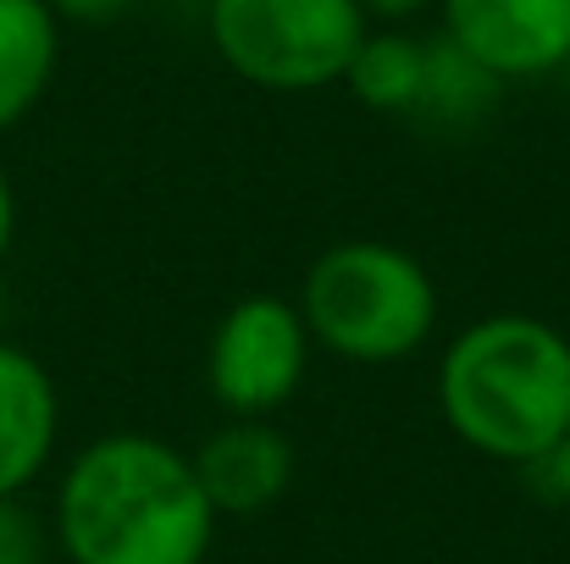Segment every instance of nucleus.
<instances>
[{"mask_svg":"<svg viewBox=\"0 0 570 564\" xmlns=\"http://www.w3.org/2000/svg\"><path fill=\"white\" fill-rule=\"evenodd\" d=\"M0 564H39V532L22 504H0Z\"/></svg>","mask_w":570,"mask_h":564,"instance_id":"12","label":"nucleus"},{"mask_svg":"<svg viewBox=\"0 0 570 564\" xmlns=\"http://www.w3.org/2000/svg\"><path fill=\"white\" fill-rule=\"evenodd\" d=\"M560 83H566V100H570V56H566V67H560Z\"/></svg>","mask_w":570,"mask_h":564,"instance_id":"17","label":"nucleus"},{"mask_svg":"<svg viewBox=\"0 0 570 564\" xmlns=\"http://www.w3.org/2000/svg\"><path fill=\"white\" fill-rule=\"evenodd\" d=\"M61 17L45 0H0V133H11L56 83Z\"/></svg>","mask_w":570,"mask_h":564,"instance_id":"9","label":"nucleus"},{"mask_svg":"<svg viewBox=\"0 0 570 564\" xmlns=\"http://www.w3.org/2000/svg\"><path fill=\"white\" fill-rule=\"evenodd\" d=\"M56 543L67 564H205L216 509L189 454L156 432H106L56 482Z\"/></svg>","mask_w":570,"mask_h":564,"instance_id":"1","label":"nucleus"},{"mask_svg":"<svg viewBox=\"0 0 570 564\" xmlns=\"http://www.w3.org/2000/svg\"><path fill=\"white\" fill-rule=\"evenodd\" d=\"M532 487H538V498H549L554 509L570 515V432L532 465Z\"/></svg>","mask_w":570,"mask_h":564,"instance_id":"13","label":"nucleus"},{"mask_svg":"<svg viewBox=\"0 0 570 564\" xmlns=\"http://www.w3.org/2000/svg\"><path fill=\"white\" fill-rule=\"evenodd\" d=\"M194 476L222 515H261L272 509L294 482V443L277 420H222L189 454Z\"/></svg>","mask_w":570,"mask_h":564,"instance_id":"7","label":"nucleus"},{"mask_svg":"<svg viewBox=\"0 0 570 564\" xmlns=\"http://www.w3.org/2000/svg\"><path fill=\"white\" fill-rule=\"evenodd\" d=\"M421 83H426V39L404 28H366V39L344 67V89L382 117H415Z\"/></svg>","mask_w":570,"mask_h":564,"instance_id":"10","label":"nucleus"},{"mask_svg":"<svg viewBox=\"0 0 570 564\" xmlns=\"http://www.w3.org/2000/svg\"><path fill=\"white\" fill-rule=\"evenodd\" d=\"M210 44L233 78L272 95H316L344 83L366 17L355 0H205Z\"/></svg>","mask_w":570,"mask_h":564,"instance_id":"4","label":"nucleus"},{"mask_svg":"<svg viewBox=\"0 0 570 564\" xmlns=\"http://www.w3.org/2000/svg\"><path fill=\"white\" fill-rule=\"evenodd\" d=\"M11 238H17V188H11L6 167H0V260H6Z\"/></svg>","mask_w":570,"mask_h":564,"instance_id":"16","label":"nucleus"},{"mask_svg":"<svg viewBox=\"0 0 570 564\" xmlns=\"http://www.w3.org/2000/svg\"><path fill=\"white\" fill-rule=\"evenodd\" d=\"M61 22H111L117 11H128L134 0H45Z\"/></svg>","mask_w":570,"mask_h":564,"instance_id":"14","label":"nucleus"},{"mask_svg":"<svg viewBox=\"0 0 570 564\" xmlns=\"http://www.w3.org/2000/svg\"><path fill=\"white\" fill-rule=\"evenodd\" d=\"M499 78L482 72L465 50H454L443 33L426 39V83H421V106L415 117L421 122H438V128H471L493 111L499 100Z\"/></svg>","mask_w":570,"mask_h":564,"instance_id":"11","label":"nucleus"},{"mask_svg":"<svg viewBox=\"0 0 570 564\" xmlns=\"http://www.w3.org/2000/svg\"><path fill=\"white\" fill-rule=\"evenodd\" d=\"M311 333L294 299L244 294L222 310L205 344V387L227 420H272L311 372Z\"/></svg>","mask_w":570,"mask_h":564,"instance_id":"5","label":"nucleus"},{"mask_svg":"<svg viewBox=\"0 0 570 564\" xmlns=\"http://www.w3.org/2000/svg\"><path fill=\"white\" fill-rule=\"evenodd\" d=\"M443 39L499 83L560 78L570 56V0H438Z\"/></svg>","mask_w":570,"mask_h":564,"instance_id":"6","label":"nucleus"},{"mask_svg":"<svg viewBox=\"0 0 570 564\" xmlns=\"http://www.w3.org/2000/svg\"><path fill=\"white\" fill-rule=\"evenodd\" d=\"M61 437V393L45 360L0 338V504H17L50 465Z\"/></svg>","mask_w":570,"mask_h":564,"instance_id":"8","label":"nucleus"},{"mask_svg":"<svg viewBox=\"0 0 570 564\" xmlns=\"http://www.w3.org/2000/svg\"><path fill=\"white\" fill-rule=\"evenodd\" d=\"M178 6H189V0H178Z\"/></svg>","mask_w":570,"mask_h":564,"instance_id":"18","label":"nucleus"},{"mask_svg":"<svg viewBox=\"0 0 570 564\" xmlns=\"http://www.w3.org/2000/svg\"><path fill=\"white\" fill-rule=\"evenodd\" d=\"M443 426L493 465L532 471L570 432V338L521 310H493L438 355Z\"/></svg>","mask_w":570,"mask_h":564,"instance_id":"2","label":"nucleus"},{"mask_svg":"<svg viewBox=\"0 0 570 564\" xmlns=\"http://www.w3.org/2000/svg\"><path fill=\"white\" fill-rule=\"evenodd\" d=\"M299 316L316 349L344 366H404L415 360L443 316L438 283L426 260L387 238H344L327 244L305 283Z\"/></svg>","mask_w":570,"mask_h":564,"instance_id":"3","label":"nucleus"},{"mask_svg":"<svg viewBox=\"0 0 570 564\" xmlns=\"http://www.w3.org/2000/svg\"><path fill=\"white\" fill-rule=\"evenodd\" d=\"M361 6V17L366 22H387V28H399V22H410V17H421L426 6H438V0H355Z\"/></svg>","mask_w":570,"mask_h":564,"instance_id":"15","label":"nucleus"}]
</instances>
